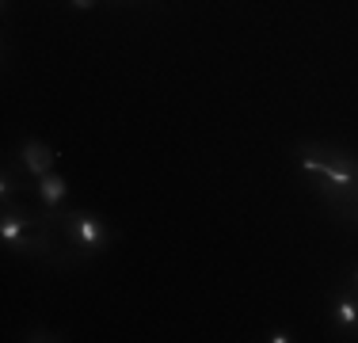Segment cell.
<instances>
[{"mask_svg": "<svg viewBox=\"0 0 358 343\" xmlns=\"http://www.w3.org/2000/svg\"><path fill=\"white\" fill-rule=\"evenodd\" d=\"M294 168L336 218H347V210L358 202V153L355 149H343V145H331V141H297Z\"/></svg>", "mask_w": 358, "mask_h": 343, "instance_id": "1", "label": "cell"}, {"mask_svg": "<svg viewBox=\"0 0 358 343\" xmlns=\"http://www.w3.org/2000/svg\"><path fill=\"white\" fill-rule=\"evenodd\" d=\"M0 244L12 255H27V260H54L57 255V221L46 210L27 206V195L20 202L0 206Z\"/></svg>", "mask_w": 358, "mask_h": 343, "instance_id": "2", "label": "cell"}, {"mask_svg": "<svg viewBox=\"0 0 358 343\" xmlns=\"http://www.w3.org/2000/svg\"><path fill=\"white\" fill-rule=\"evenodd\" d=\"M118 240L115 225L103 221L92 210H62L57 218V255L50 263L54 267H76V263H88L96 255H103L110 244Z\"/></svg>", "mask_w": 358, "mask_h": 343, "instance_id": "3", "label": "cell"}, {"mask_svg": "<svg viewBox=\"0 0 358 343\" xmlns=\"http://www.w3.org/2000/svg\"><path fill=\"white\" fill-rule=\"evenodd\" d=\"M328 332L336 340H358V290L347 279L328 290Z\"/></svg>", "mask_w": 358, "mask_h": 343, "instance_id": "4", "label": "cell"}, {"mask_svg": "<svg viewBox=\"0 0 358 343\" xmlns=\"http://www.w3.org/2000/svg\"><path fill=\"white\" fill-rule=\"evenodd\" d=\"M12 160L20 164V172L27 176V183L35 187L42 176H50V172L57 168V149L46 141H38V137H23L20 149L12 153Z\"/></svg>", "mask_w": 358, "mask_h": 343, "instance_id": "5", "label": "cell"}, {"mask_svg": "<svg viewBox=\"0 0 358 343\" xmlns=\"http://www.w3.org/2000/svg\"><path fill=\"white\" fill-rule=\"evenodd\" d=\"M31 195H35L42 210H46L50 218L57 221V218H62V210H65V199H69V179H65L62 172L54 168V172H50V176H42L38 183L31 187Z\"/></svg>", "mask_w": 358, "mask_h": 343, "instance_id": "6", "label": "cell"}, {"mask_svg": "<svg viewBox=\"0 0 358 343\" xmlns=\"http://www.w3.org/2000/svg\"><path fill=\"white\" fill-rule=\"evenodd\" d=\"M23 340H27V343H46V340H54V343H62V340H69V336H62V332H54V328H27V332H23Z\"/></svg>", "mask_w": 358, "mask_h": 343, "instance_id": "7", "label": "cell"}, {"mask_svg": "<svg viewBox=\"0 0 358 343\" xmlns=\"http://www.w3.org/2000/svg\"><path fill=\"white\" fill-rule=\"evenodd\" d=\"M267 343H294V332L289 328H267V336H263Z\"/></svg>", "mask_w": 358, "mask_h": 343, "instance_id": "8", "label": "cell"}, {"mask_svg": "<svg viewBox=\"0 0 358 343\" xmlns=\"http://www.w3.org/2000/svg\"><path fill=\"white\" fill-rule=\"evenodd\" d=\"M65 4H69L73 12H92V8H99L103 0H65Z\"/></svg>", "mask_w": 358, "mask_h": 343, "instance_id": "9", "label": "cell"}, {"mask_svg": "<svg viewBox=\"0 0 358 343\" xmlns=\"http://www.w3.org/2000/svg\"><path fill=\"white\" fill-rule=\"evenodd\" d=\"M343 221H347V225H355V229H358V202L351 206V210H347V218H343Z\"/></svg>", "mask_w": 358, "mask_h": 343, "instance_id": "10", "label": "cell"}, {"mask_svg": "<svg viewBox=\"0 0 358 343\" xmlns=\"http://www.w3.org/2000/svg\"><path fill=\"white\" fill-rule=\"evenodd\" d=\"M347 282H351V286L358 290V263H355V267H351V271H347Z\"/></svg>", "mask_w": 358, "mask_h": 343, "instance_id": "11", "label": "cell"}, {"mask_svg": "<svg viewBox=\"0 0 358 343\" xmlns=\"http://www.w3.org/2000/svg\"><path fill=\"white\" fill-rule=\"evenodd\" d=\"M103 4H138V0H103Z\"/></svg>", "mask_w": 358, "mask_h": 343, "instance_id": "12", "label": "cell"}]
</instances>
